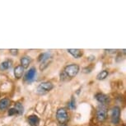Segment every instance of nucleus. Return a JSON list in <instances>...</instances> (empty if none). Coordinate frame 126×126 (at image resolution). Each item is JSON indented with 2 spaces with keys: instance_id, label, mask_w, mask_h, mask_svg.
Returning a JSON list of instances; mask_svg holds the SVG:
<instances>
[{
  "instance_id": "a211bd4d",
  "label": "nucleus",
  "mask_w": 126,
  "mask_h": 126,
  "mask_svg": "<svg viewBox=\"0 0 126 126\" xmlns=\"http://www.w3.org/2000/svg\"><path fill=\"white\" fill-rule=\"evenodd\" d=\"M9 53H10L12 55L16 56L18 54V53H19V49H9Z\"/></svg>"
},
{
  "instance_id": "39448f33",
  "label": "nucleus",
  "mask_w": 126,
  "mask_h": 126,
  "mask_svg": "<svg viewBox=\"0 0 126 126\" xmlns=\"http://www.w3.org/2000/svg\"><path fill=\"white\" fill-rule=\"evenodd\" d=\"M108 117L107 108L104 105H100L96 110V118L99 122H104Z\"/></svg>"
},
{
  "instance_id": "f03ea898",
  "label": "nucleus",
  "mask_w": 126,
  "mask_h": 126,
  "mask_svg": "<svg viewBox=\"0 0 126 126\" xmlns=\"http://www.w3.org/2000/svg\"><path fill=\"white\" fill-rule=\"evenodd\" d=\"M37 60L39 63H40V69L43 71L49 65L52 60V55L49 52H44V53H41L38 56Z\"/></svg>"
},
{
  "instance_id": "f3484780",
  "label": "nucleus",
  "mask_w": 126,
  "mask_h": 126,
  "mask_svg": "<svg viewBox=\"0 0 126 126\" xmlns=\"http://www.w3.org/2000/svg\"><path fill=\"white\" fill-rule=\"evenodd\" d=\"M69 107L72 110H74L76 108V100L74 98V96H72V98H71V101L69 102Z\"/></svg>"
},
{
  "instance_id": "423d86ee",
  "label": "nucleus",
  "mask_w": 126,
  "mask_h": 126,
  "mask_svg": "<svg viewBox=\"0 0 126 126\" xmlns=\"http://www.w3.org/2000/svg\"><path fill=\"white\" fill-rule=\"evenodd\" d=\"M121 109L120 106H115L110 110V122L113 125H118L120 121Z\"/></svg>"
},
{
  "instance_id": "9d476101",
  "label": "nucleus",
  "mask_w": 126,
  "mask_h": 126,
  "mask_svg": "<svg viewBox=\"0 0 126 126\" xmlns=\"http://www.w3.org/2000/svg\"><path fill=\"white\" fill-rule=\"evenodd\" d=\"M11 105V100L5 97L0 100V112H4L8 109V107Z\"/></svg>"
},
{
  "instance_id": "aec40b11",
  "label": "nucleus",
  "mask_w": 126,
  "mask_h": 126,
  "mask_svg": "<svg viewBox=\"0 0 126 126\" xmlns=\"http://www.w3.org/2000/svg\"><path fill=\"white\" fill-rule=\"evenodd\" d=\"M106 52H108V53H110V54H115L116 51V49H105Z\"/></svg>"
},
{
  "instance_id": "9b49d317",
  "label": "nucleus",
  "mask_w": 126,
  "mask_h": 126,
  "mask_svg": "<svg viewBox=\"0 0 126 126\" xmlns=\"http://www.w3.org/2000/svg\"><path fill=\"white\" fill-rule=\"evenodd\" d=\"M67 51L75 59H80L83 56V51L80 49H68Z\"/></svg>"
},
{
  "instance_id": "6e6552de",
  "label": "nucleus",
  "mask_w": 126,
  "mask_h": 126,
  "mask_svg": "<svg viewBox=\"0 0 126 126\" xmlns=\"http://www.w3.org/2000/svg\"><path fill=\"white\" fill-rule=\"evenodd\" d=\"M35 76H36V68H35V67H32L26 73L24 76V80L26 82H30L35 79Z\"/></svg>"
},
{
  "instance_id": "412c9836",
  "label": "nucleus",
  "mask_w": 126,
  "mask_h": 126,
  "mask_svg": "<svg viewBox=\"0 0 126 126\" xmlns=\"http://www.w3.org/2000/svg\"><path fill=\"white\" fill-rule=\"evenodd\" d=\"M60 126H66L65 125H60Z\"/></svg>"
},
{
  "instance_id": "ddd939ff",
  "label": "nucleus",
  "mask_w": 126,
  "mask_h": 126,
  "mask_svg": "<svg viewBox=\"0 0 126 126\" xmlns=\"http://www.w3.org/2000/svg\"><path fill=\"white\" fill-rule=\"evenodd\" d=\"M32 58H31L30 56H27V55L22 56V58L20 59V63H21L20 65H22L26 69V68H29L30 64L32 63Z\"/></svg>"
},
{
  "instance_id": "1a4fd4ad",
  "label": "nucleus",
  "mask_w": 126,
  "mask_h": 126,
  "mask_svg": "<svg viewBox=\"0 0 126 126\" xmlns=\"http://www.w3.org/2000/svg\"><path fill=\"white\" fill-rule=\"evenodd\" d=\"M25 73V68L22 65H16L13 69V74L16 79H21Z\"/></svg>"
},
{
  "instance_id": "0eeeda50",
  "label": "nucleus",
  "mask_w": 126,
  "mask_h": 126,
  "mask_svg": "<svg viewBox=\"0 0 126 126\" xmlns=\"http://www.w3.org/2000/svg\"><path fill=\"white\" fill-rule=\"evenodd\" d=\"M95 98H96V100L100 104L104 105V106H106V104H108L109 102L110 101V96L105 93H102V92H98V93H96L95 95Z\"/></svg>"
},
{
  "instance_id": "20e7f679",
  "label": "nucleus",
  "mask_w": 126,
  "mask_h": 126,
  "mask_svg": "<svg viewBox=\"0 0 126 126\" xmlns=\"http://www.w3.org/2000/svg\"><path fill=\"white\" fill-rule=\"evenodd\" d=\"M55 117L57 121L60 125H65L69 120V115H68V110L63 107H60L57 110Z\"/></svg>"
},
{
  "instance_id": "dca6fc26",
  "label": "nucleus",
  "mask_w": 126,
  "mask_h": 126,
  "mask_svg": "<svg viewBox=\"0 0 126 126\" xmlns=\"http://www.w3.org/2000/svg\"><path fill=\"white\" fill-rule=\"evenodd\" d=\"M13 107L16 109V111H17L18 115H22V114L24 113V107H23L22 104L20 103V102H16V103H15Z\"/></svg>"
},
{
  "instance_id": "6ab92c4d",
  "label": "nucleus",
  "mask_w": 126,
  "mask_h": 126,
  "mask_svg": "<svg viewBox=\"0 0 126 126\" xmlns=\"http://www.w3.org/2000/svg\"><path fill=\"white\" fill-rule=\"evenodd\" d=\"M18 115V113H17V111L16 110V109L14 108V107L9 109V110H8V115Z\"/></svg>"
},
{
  "instance_id": "7ed1b4c3",
  "label": "nucleus",
  "mask_w": 126,
  "mask_h": 126,
  "mask_svg": "<svg viewBox=\"0 0 126 126\" xmlns=\"http://www.w3.org/2000/svg\"><path fill=\"white\" fill-rule=\"evenodd\" d=\"M54 84L51 82L49 81H45V82H40L36 87V93L40 96H43L47 93H49V92L52 91L54 89Z\"/></svg>"
},
{
  "instance_id": "4468645a",
  "label": "nucleus",
  "mask_w": 126,
  "mask_h": 126,
  "mask_svg": "<svg viewBox=\"0 0 126 126\" xmlns=\"http://www.w3.org/2000/svg\"><path fill=\"white\" fill-rule=\"evenodd\" d=\"M28 123L30 126H39L40 124V118L36 115H29L27 118Z\"/></svg>"
},
{
  "instance_id": "2eb2a0df",
  "label": "nucleus",
  "mask_w": 126,
  "mask_h": 126,
  "mask_svg": "<svg viewBox=\"0 0 126 126\" xmlns=\"http://www.w3.org/2000/svg\"><path fill=\"white\" fill-rule=\"evenodd\" d=\"M109 75V71L106 69L101 70V72H99L96 75V79L98 81H103L108 77Z\"/></svg>"
},
{
  "instance_id": "f257e3e1",
  "label": "nucleus",
  "mask_w": 126,
  "mask_h": 126,
  "mask_svg": "<svg viewBox=\"0 0 126 126\" xmlns=\"http://www.w3.org/2000/svg\"><path fill=\"white\" fill-rule=\"evenodd\" d=\"M80 71V67L78 63H70L66 65L60 73V80L68 82L75 78Z\"/></svg>"
},
{
  "instance_id": "f8f14e48",
  "label": "nucleus",
  "mask_w": 126,
  "mask_h": 126,
  "mask_svg": "<svg viewBox=\"0 0 126 126\" xmlns=\"http://www.w3.org/2000/svg\"><path fill=\"white\" fill-rule=\"evenodd\" d=\"M13 62L12 59H6V60L3 61L0 63V70L7 71V70L10 69V68L13 67Z\"/></svg>"
}]
</instances>
